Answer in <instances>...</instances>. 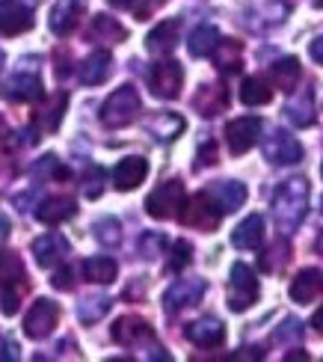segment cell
Masks as SVG:
<instances>
[{"mask_svg":"<svg viewBox=\"0 0 323 362\" xmlns=\"http://www.w3.org/2000/svg\"><path fill=\"white\" fill-rule=\"evenodd\" d=\"M69 240L59 235V232H51V235H42L33 240V255H36V264L39 267H54L59 264L69 255Z\"/></svg>","mask_w":323,"mask_h":362,"instance_id":"cell-16","label":"cell"},{"mask_svg":"<svg viewBox=\"0 0 323 362\" xmlns=\"http://www.w3.org/2000/svg\"><path fill=\"white\" fill-rule=\"evenodd\" d=\"M261 137V119L258 116H240L225 125V143L232 155H246Z\"/></svg>","mask_w":323,"mask_h":362,"instance_id":"cell-8","label":"cell"},{"mask_svg":"<svg viewBox=\"0 0 323 362\" xmlns=\"http://www.w3.org/2000/svg\"><path fill=\"white\" fill-rule=\"evenodd\" d=\"M217 163V146H213L211 140L199 148V167H213Z\"/></svg>","mask_w":323,"mask_h":362,"instance_id":"cell-45","label":"cell"},{"mask_svg":"<svg viewBox=\"0 0 323 362\" xmlns=\"http://www.w3.org/2000/svg\"><path fill=\"white\" fill-rule=\"evenodd\" d=\"M181 223L184 226H196V229H202V232H211V229H217V223H220V211L217 205H213L205 193H196L193 199L187 205H181Z\"/></svg>","mask_w":323,"mask_h":362,"instance_id":"cell-11","label":"cell"},{"mask_svg":"<svg viewBox=\"0 0 323 362\" xmlns=\"http://www.w3.org/2000/svg\"><path fill=\"white\" fill-rule=\"evenodd\" d=\"M320 173H323V167H320Z\"/></svg>","mask_w":323,"mask_h":362,"instance_id":"cell-54","label":"cell"},{"mask_svg":"<svg viewBox=\"0 0 323 362\" xmlns=\"http://www.w3.org/2000/svg\"><path fill=\"white\" fill-rule=\"evenodd\" d=\"M261 294V285L255 279V270L249 264H232V274H228V309L232 312H243L249 309Z\"/></svg>","mask_w":323,"mask_h":362,"instance_id":"cell-4","label":"cell"},{"mask_svg":"<svg viewBox=\"0 0 323 362\" xmlns=\"http://www.w3.org/2000/svg\"><path fill=\"white\" fill-rule=\"evenodd\" d=\"M57 321H59V306L48 297H39L24 318V333H27V339H36V341L48 339L54 333Z\"/></svg>","mask_w":323,"mask_h":362,"instance_id":"cell-6","label":"cell"},{"mask_svg":"<svg viewBox=\"0 0 323 362\" xmlns=\"http://www.w3.org/2000/svg\"><path fill=\"white\" fill-rule=\"evenodd\" d=\"M30 288L27 270L18 252H0V312L15 315L21 306V297Z\"/></svg>","mask_w":323,"mask_h":362,"instance_id":"cell-2","label":"cell"},{"mask_svg":"<svg viewBox=\"0 0 323 362\" xmlns=\"http://www.w3.org/2000/svg\"><path fill=\"white\" fill-rule=\"evenodd\" d=\"M63 175H66V170L59 167V160L54 155H45V158H39L33 163V178H39V181H45V178H63Z\"/></svg>","mask_w":323,"mask_h":362,"instance_id":"cell-39","label":"cell"},{"mask_svg":"<svg viewBox=\"0 0 323 362\" xmlns=\"http://www.w3.org/2000/svg\"><path fill=\"white\" fill-rule=\"evenodd\" d=\"M74 211H78V202H74L71 196H51V199H45L36 208V217L45 226H57V223H66L69 217H74Z\"/></svg>","mask_w":323,"mask_h":362,"instance_id":"cell-21","label":"cell"},{"mask_svg":"<svg viewBox=\"0 0 323 362\" xmlns=\"http://www.w3.org/2000/svg\"><path fill=\"white\" fill-rule=\"evenodd\" d=\"M178 30H181V21H178V18L160 21V24H158V27L148 33V39H146V48H148L151 54H158V57H163V54H172V48L178 45Z\"/></svg>","mask_w":323,"mask_h":362,"instance_id":"cell-20","label":"cell"},{"mask_svg":"<svg viewBox=\"0 0 323 362\" xmlns=\"http://www.w3.org/2000/svg\"><path fill=\"white\" fill-rule=\"evenodd\" d=\"M193 107L202 113V116H217V113H223V110L228 107V89L213 86V83L199 86V93H196V98H193Z\"/></svg>","mask_w":323,"mask_h":362,"instance_id":"cell-25","label":"cell"},{"mask_svg":"<svg viewBox=\"0 0 323 362\" xmlns=\"http://www.w3.org/2000/svg\"><path fill=\"white\" fill-rule=\"evenodd\" d=\"M9 229H12V223H9V217L6 214H0V244L9 238Z\"/></svg>","mask_w":323,"mask_h":362,"instance_id":"cell-48","label":"cell"},{"mask_svg":"<svg viewBox=\"0 0 323 362\" xmlns=\"http://www.w3.org/2000/svg\"><path fill=\"white\" fill-rule=\"evenodd\" d=\"M323 291V274L317 267H305L294 276L290 282V297L297 300V303H312V300Z\"/></svg>","mask_w":323,"mask_h":362,"instance_id":"cell-22","label":"cell"},{"mask_svg":"<svg viewBox=\"0 0 323 362\" xmlns=\"http://www.w3.org/2000/svg\"><path fill=\"white\" fill-rule=\"evenodd\" d=\"M309 214V181L305 178H288L273 193V217L279 229L290 235Z\"/></svg>","mask_w":323,"mask_h":362,"instance_id":"cell-1","label":"cell"},{"mask_svg":"<svg viewBox=\"0 0 323 362\" xmlns=\"http://www.w3.org/2000/svg\"><path fill=\"white\" fill-rule=\"evenodd\" d=\"M213 66H217L223 74H235L240 66H243V45L237 39H220L217 48H213Z\"/></svg>","mask_w":323,"mask_h":362,"instance_id":"cell-27","label":"cell"},{"mask_svg":"<svg viewBox=\"0 0 323 362\" xmlns=\"http://www.w3.org/2000/svg\"><path fill=\"white\" fill-rule=\"evenodd\" d=\"M18 351H21L18 341L9 339V336H0V359H4V362H15V359L21 356Z\"/></svg>","mask_w":323,"mask_h":362,"instance_id":"cell-44","label":"cell"},{"mask_svg":"<svg viewBox=\"0 0 323 362\" xmlns=\"http://www.w3.org/2000/svg\"><path fill=\"white\" fill-rule=\"evenodd\" d=\"M202 193L208 196L213 205H217L220 214H232V211H237L246 202V187L240 185V181H235V178L213 181V185H208Z\"/></svg>","mask_w":323,"mask_h":362,"instance_id":"cell-12","label":"cell"},{"mask_svg":"<svg viewBox=\"0 0 323 362\" xmlns=\"http://www.w3.org/2000/svg\"><path fill=\"white\" fill-rule=\"evenodd\" d=\"M104 190V170L101 167H89L86 170V178H83V193L89 199H98Z\"/></svg>","mask_w":323,"mask_h":362,"instance_id":"cell-41","label":"cell"},{"mask_svg":"<svg viewBox=\"0 0 323 362\" xmlns=\"http://www.w3.org/2000/svg\"><path fill=\"white\" fill-rule=\"evenodd\" d=\"M83 12H86V0H57L51 6V18H48L51 33L69 36L71 30L78 27V21L83 18Z\"/></svg>","mask_w":323,"mask_h":362,"instance_id":"cell-15","label":"cell"},{"mask_svg":"<svg viewBox=\"0 0 323 362\" xmlns=\"http://www.w3.org/2000/svg\"><path fill=\"white\" fill-rule=\"evenodd\" d=\"M128 36V30L122 27L116 18H110V15H95L92 18V27H89V39L92 42H104V45H116Z\"/></svg>","mask_w":323,"mask_h":362,"instance_id":"cell-29","label":"cell"},{"mask_svg":"<svg viewBox=\"0 0 323 362\" xmlns=\"http://www.w3.org/2000/svg\"><path fill=\"white\" fill-rule=\"evenodd\" d=\"M51 285H54L57 291H71V288H74V270H71V267L57 270V274L51 276Z\"/></svg>","mask_w":323,"mask_h":362,"instance_id":"cell-43","label":"cell"},{"mask_svg":"<svg viewBox=\"0 0 323 362\" xmlns=\"http://www.w3.org/2000/svg\"><path fill=\"white\" fill-rule=\"evenodd\" d=\"M66 107H69V95H66V93L51 95V101L45 104V107L33 116V119H36V125H39V131H45V134L57 131V128H59V122H63Z\"/></svg>","mask_w":323,"mask_h":362,"instance_id":"cell-28","label":"cell"},{"mask_svg":"<svg viewBox=\"0 0 323 362\" xmlns=\"http://www.w3.org/2000/svg\"><path fill=\"white\" fill-rule=\"evenodd\" d=\"M110 4H113V6H131L134 0H110Z\"/></svg>","mask_w":323,"mask_h":362,"instance_id":"cell-51","label":"cell"},{"mask_svg":"<svg viewBox=\"0 0 323 362\" xmlns=\"http://www.w3.org/2000/svg\"><path fill=\"white\" fill-rule=\"evenodd\" d=\"M0 98L6 101H36L42 98V81L39 74H12L0 86Z\"/></svg>","mask_w":323,"mask_h":362,"instance_id":"cell-17","label":"cell"},{"mask_svg":"<svg viewBox=\"0 0 323 362\" xmlns=\"http://www.w3.org/2000/svg\"><path fill=\"white\" fill-rule=\"evenodd\" d=\"M148 175V160L140 158V155H131V158H122L113 170V181L119 190H134L140 187Z\"/></svg>","mask_w":323,"mask_h":362,"instance_id":"cell-18","label":"cell"},{"mask_svg":"<svg viewBox=\"0 0 323 362\" xmlns=\"http://www.w3.org/2000/svg\"><path fill=\"white\" fill-rule=\"evenodd\" d=\"M92 232H95V238L104 247H119L122 244V223L116 217H101L95 226H92Z\"/></svg>","mask_w":323,"mask_h":362,"instance_id":"cell-36","label":"cell"},{"mask_svg":"<svg viewBox=\"0 0 323 362\" xmlns=\"http://www.w3.org/2000/svg\"><path fill=\"white\" fill-rule=\"evenodd\" d=\"M264 354H261L258 348H243V354H235V356H228V359H261Z\"/></svg>","mask_w":323,"mask_h":362,"instance_id":"cell-47","label":"cell"},{"mask_svg":"<svg viewBox=\"0 0 323 362\" xmlns=\"http://www.w3.org/2000/svg\"><path fill=\"white\" fill-rule=\"evenodd\" d=\"M33 27V9L24 0H0V36H18Z\"/></svg>","mask_w":323,"mask_h":362,"instance_id":"cell-13","label":"cell"},{"mask_svg":"<svg viewBox=\"0 0 323 362\" xmlns=\"http://www.w3.org/2000/svg\"><path fill=\"white\" fill-rule=\"evenodd\" d=\"M261 240H264V217L261 214H249L232 232V244L237 250H258Z\"/></svg>","mask_w":323,"mask_h":362,"instance_id":"cell-23","label":"cell"},{"mask_svg":"<svg viewBox=\"0 0 323 362\" xmlns=\"http://www.w3.org/2000/svg\"><path fill=\"white\" fill-rule=\"evenodd\" d=\"M163 247H166V235H160V232H146L140 238V244H136L143 259H158V255L163 252Z\"/></svg>","mask_w":323,"mask_h":362,"instance_id":"cell-38","label":"cell"},{"mask_svg":"<svg viewBox=\"0 0 323 362\" xmlns=\"http://www.w3.org/2000/svg\"><path fill=\"white\" fill-rule=\"evenodd\" d=\"M4 63H6V54H4V51H0V69H4Z\"/></svg>","mask_w":323,"mask_h":362,"instance_id":"cell-52","label":"cell"},{"mask_svg":"<svg viewBox=\"0 0 323 362\" xmlns=\"http://www.w3.org/2000/svg\"><path fill=\"white\" fill-rule=\"evenodd\" d=\"M110 71H113V57L107 54V51H95V54H89L83 59L81 81L86 86H98V83H104L107 78H110Z\"/></svg>","mask_w":323,"mask_h":362,"instance_id":"cell-24","label":"cell"},{"mask_svg":"<svg viewBox=\"0 0 323 362\" xmlns=\"http://www.w3.org/2000/svg\"><path fill=\"white\" fill-rule=\"evenodd\" d=\"M285 116L297 128H309L315 122V93H312V89H300L297 98H290L285 104Z\"/></svg>","mask_w":323,"mask_h":362,"instance_id":"cell-26","label":"cell"},{"mask_svg":"<svg viewBox=\"0 0 323 362\" xmlns=\"http://www.w3.org/2000/svg\"><path fill=\"white\" fill-rule=\"evenodd\" d=\"M312 327H315V333L323 336V306L315 312V318H312Z\"/></svg>","mask_w":323,"mask_h":362,"instance_id":"cell-49","label":"cell"},{"mask_svg":"<svg viewBox=\"0 0 323 362\" xmlns=\"http://www.w3.org/2000/svg\"><path fill=\"white\" fill-rule=\"evenodd\" d=\"M184 205V185L181 181H163V185H158L155 190L148 193V199H146V211L155 220H169V217H175L178 211Z\"/></svg>","mask_w":323,"mask_h":362,"instance_id":"cell-5","label":"cell"},{"mask_svg":"<svg viewBox=\"0 0 323 362\" xmlns=\"http://www.w3.org/2000/svg\"><path fill=\"white\" fill-rule=\"evenodd\" d=\"M110 336H113L116 344H122V348H136V344L155 339V329L148 327V321L136 318V315H125V318H119L113 324Z\"/></svg>","mask_w":323,"mask_h":362,"instance_id":"cell-14","label":"cell"},{"mask_svg":"<svg viewBox=\"0 0 323 362\" xmlns=\"http://www.w3.org/2000/svg\"><path fill=\"white\" fill-rule=\"evenodd\" d=\"M264 158L270 163H276V167H290V163L303 160V146H300L297 137H290L288 131L276 128L264 143Z\"/></svg>","mask_w":323,"mask_h":362,"instance_id":"cell-9","label":"cell"},{"mask_svg":"<svg viewBox=\"0 0 323 362\" xmlns=\"http://www.w3.org/2000/svg\"><path fill=\"white\" fill-rule=\"evenodd\" d=\"M110 306H113L110 297H86L83 303L78 306V318H81L83 324H95V321L104 318L107 312H110Z\"/></svg>","mask_w":323,"mask_h":362,"instance_id":"cell-35","label":"cell"},{"mask_svg":"<svg viewBox=\"0 0 323 362\" xmlns=\"http://www.w3.org/2000/svg\"><path fill=\"white\" fill-rule=\"evenodd\" d=\"M315 6H323V0H315Z\"/></svg>","mask_w":323,"mask_h":362,"instance_id":"cell-53","label":"cell"},{"mask_svg":"<svg viewBox=\"0 0 323 362\" xmlns=\"http://www.w3.org/2000/svg\"><path fill=\"white\" fill-rule=\"evenodd\" d=\"M270 81L276 89H285V93H290V89H297V81H300V59L297 57H282L279 63L270 66Z\"/></svg>","mask_w":323,"mask_h":362,"instance_id":"cell-30","label":"cell"},{"mask_svg":"<svg viewBox=\"0 0 323 362\" xmlns=\"http://www.w3.org/2000/svg\"><path fill=\"white\" fill-rule=\"evenodd\" d=\"M193 259V244L190 240H175L172 247V259H169V270H184Z\"/></svg>","mask_w":323,"mask_h":362,"instance_id":"cell-40","label":"cell"},{"mask_svg":"<svg viewBox=\"0 0 323 362\" xmlns=\"http://www.w3.org/2000/svg\"><path fill=\"white\" fill-rule=\"evenodd\" d=\"M288 255H290L288 240H276V244L261 255V267H264L267 274H279V270L285 267V262H288Z\"/></svg>","mask_w":323,"mask_h":362,"instance_id":"cell-37","label":"cell"},{"mask_svg":"<svg viewBox=\"0 0 323 362\" xmlns=\"http://www.w3.org/2000/svg\"><path fill=\"white\" fill-rule=\"evenodd\" d=\"M273 98V86L264 83L261 78H246L240 86V101L246 107H258V104H270Z\"/></svg>","mask_w":323,"mask_h":362,"instance_id":"cell-34","label":"cell"},{"mask_svg":"<svg viewBox=\"0 0 323 362\" xmlns=\"http://www.w3.org/2000/svg\"><path fill=\"white\" fill-rule=\"evenodd\" d=\"M140 110H143L140 93H136L131 83H125V86H119L116 93L107 95V101L101 104V122L107 128H125L140 116Z\"/></svg>","mask_w":323,"mask_h":362,"instance_id":"cell-3","label":"cell"},{"mask_svg":"<svg viewBox=\"0 0 323 362\" xmlns=\"http://www.w3.org/2000/svg\"><path fill=\"white\" fill-rule=\"evenodd\" d=\"M309 54H312L315 63H320V66H323V36H317V39L309 45Z\"/></svg>","mask_w":323,"mask_h":362,"instance_id":"cell-46","label":"cell"},{"mask_svg":"<svg viewBox=\"0 0 323 362\" xmlns=\"http://www.w3.org/2000/svg\"><path fill=\"white\" fill-rule=\"evenodd\" d=\"M205 291H208L205 279H178V282H172L166 288L163 306H166V312H181L187 306H196L199 300L205 297Z\"/></svg>","mask_w":323,"mask_h":362,"instance_id":"cell-10","label":"cell"},{"mask_svg":"<svg viewBox=\"0 0 323 362\" xmlns=\"http://www.w3.org/2000/svg\"><path fill=\"white\" fill-rule=\"evenodd\" d=\"M285 359H288V362H290V359H309V356H305V354H303V351H297V354H288V356H285Z\"/></svg>","mask_w":323,"mask_h":362,"instance_id":"cell-50","label":"cell"},{"mask_svg":"<svg viewBox=\"0 0 323 362\" xmlns=\"http://www.w3.org/2000/svg\"><path fill=\"white\" fill-rule=\"evenodd\" d=\"M181 83H184V69H181V63H175V59L158 63L148 71V86H151V95L155 98H163V101L178 98Z\"/></svg>","mask_w":323,"mask_h":362,"instance_id":"cell-7","label":"cell"},{"mask_svg":"<svg viewBox=\"0 0 323 362\" xmlns=\"http://www.w3.org/2000/svg\"><path fill=\"white\" fill-rule=\"evenodd\" d=\"M187 339L196 344V348H220L225 341V327L217 318H199L193 324H187Z\"/></svg>","mask_w":323,"mask_h":362,"instance_id":"cell-19","label":"cell"},{"mask_svg":"<svg viewBox=\"0 0 323 362\" xmlns=\"http://www.w3.org/2000/svg\"><path fill=\"white\" fill-rule=\"evenodd\" d=\"M217 42H220V30L213 24H202L190 33L187 51H190V57H208V54H213V48H217Z\"/></svg>","mask_w":323,"mask_h":362,"instance_id":"cell-33","label":"cell"},{"mask_svg":"<svg viewBox=\"0 0 323 362\" xmlns=\"http://www.w3.org/2000/svg\"><path fill=\"white\" fill-rule=\"evenodd\" d=\"M146 131L155 134L160 143H169V140H175L178 134L184 131V119L178 113H155L146 122Z\"/></svg>","mask_w":323,"mask_h":362,"instance_id":"cell-31","label":"cell"},{"mask_svg":"<svg viewBox=\"0 0 323 362\" xmlns=\"http://www.w3.org/2000/svg\"><path fill=\"white\" fill-rule=\"evenodd\" d=\"M300 336H303V324H300L297 318H285V321H282V327L273 333V339H276V341H297Z\"/></svg>","mask_w":323,"mask_h":362,"instance_id":"cell-42","label":"cell"},{"mask_svg":"<svg viewBox=\"0 0 323 362\" xmlns=\"http://www.w3.org/2000/svg\"><path fill=\"white\" fill-rule=\"evenodd\" d=\"M119 274V264L113 259H107V255H92V259L83 262V276L95 285H110Z\"/></svg>","mask_w":323,"mask_h":362,"instance_id":"cell-32","label":"cell"}]
</instances>
